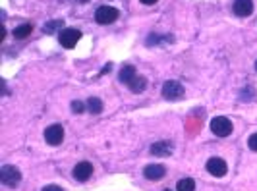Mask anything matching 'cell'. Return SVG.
<instances>
[{
    "label": "cell",
    "instance_id": "obj_1",
    "mask_svg": "<svg viewBox=\"0 0 257 191\" xmlns=\"http://www.w3.org/2000/svg\"><path fill=\"white\" fill-rule=\"evenodd\" d=\"M0 181L4 185H8V187H16L22 181V174H20V170L16 166L6 164L0 168Z\"/></svg>",
    "mask_w": 257,
    "mask_h": 191
},
{
    "label": "cell",
    "instance_id": "obj_2",
    "mask_svg": "<svg viewBox=\"0 0 257 191\" xmlns=\"http://www.w3.org/2000/svg\"><path fill=\"white\" fill-rule=\"evenodd\" d=\"M211 131L217 135V137H228L232 133V124L228 118L224 116H217L211 120Z\"/></svg>",
    "mask_w": 257,
    "mask_h": 191
},
{
    "label": "cell",
    "instance_id": "obj_3",
    "mask_svg": "<svg viewBox=\"0 0 257 191\" xmlns=\"http://www.w3.org/2000/svg\"><path fill=\"white\" fill-rule=\"evenodd\" d=\"M163 97L168 99V101H178V99H182L184 97V87H182L180 81H174V79L167 81L163 85Z\"/></svg>",
    "mask_w": 257,
    "mask_h": 191
},
{
    "label": "cell",
    "instance_id": "obj_4",
    "mask_svg": "<svg viewBox=\"0 0 257 191\" xmlns=\"http://www.w3.org/2000/svg\"><path fill=\"white\" fill-rule=\"evenodd\" d=\"M95 20H97L101 26L114 24L116 20H118V10L112 8V6H101V8H97V12H95Z\"/></svg>",
    "mask_w": 257,
    "mask_h": 191
},
{
    "label": "cell",
    "instance_id": "obj_5",
    "mask_svg": "<svg viewBox=\"0 0 257 191\" xmlns=\"http://www.w3.org/2000/svg\"><path fill=\"white\" fill-rule=\"evenodd\" d=\"M45 139L49 145L52 147H56V145H60L62 139H64V127L60 126V124H52L45 129Z\"/></svg>",
    "mask_w": 257,
    "mask_h": 191
},
{
    "label": "cell",
    "instance_id": "obj_6",
    "mask_svg": "<svg viewBox=\"0 0 257 191\" xmlns=\"http://www.w3.org/2000/svg\"><path fill=\"white\" fill-rule=\"evenodd\" d=\"M207 172L213 174V176H217V178H222V176L228 172V166H226V162H224L222 158L213 156V158L207 160Z\"/></svg>",
    "mask_w": 257,
    "mask_h": 191
},
{
    "label": "cell",
    "instance_id": "obj_7",
    "mask_svg": "<svg viewBox=\"0 0 257 191\" xmlns=\"http://www.w3.org/2000/svg\"><path fill=\"white\" fill-rule=\"evenodd\" d=\"M60 43H62V47H66V49H72V47H76L77 41L81 39V33L77 31V29H72V27H68V29H62L60 33Z\"/></svg>",
    "mask_w": 257,
    "mask_h": 191
},
{
    "label": "cell",
    "instance_id": "obj_8",
    "mask_svg": "<svg viewBox=\"0 0 257 191\" xmlns=\"http://www.w3.org/2000/svg\"><path fill=\"white\" fill-rule=\"evenodd\" d=\"M165 174H167V168L163 164H149V166H145V170H143V176L147 179H151V181L163 179Z\"/></svg>",
    "mask_w": 257,
    "mask_h": 191
},
{
    "label": "cell",
    "instance_id": "obj_9",
    "mask_svg": "<svg viewBox=\"0 0 257 191\" xmlns=\"http://www.w3.org/2000/svg\"><path fill=\"white\" fill-rule=\"evenodd\" d=\"M253 12V0H234V14L240 18H247Z\"/></svg>",
    "mask_w": 257,
    "mask_h": 191
},
{
    "label": "cell",
    "instance_id": "obj_10",
    "mask_svg": "<svg viewBox=\"0 0 257 191\" xmlns=\"http://www.w3.org/2000/svg\"><path fill=\"white\" fill-rule=\"evenodd\" d=\"M91 174H93L91 162H79V164H76V168H74V178H76L77 181H87V179L91 178Z\"/></svg>",
    "mask_w": 257,
    "mask_h": 191
},
{
    "label": "cell",
    "instance_id": "obj_11",
    "mask_svg": "<svg viewBox=\"0 0 257 191\" xmlns=\"http://www.w3.org/2000/svg\"><path fill=\"white\" fill-rule=\"evenodd\" d=\"M172 151H174V145L170 141H159V143H155L153 147H151V153L155 156H170Z\"/></svg>",
    "mask_w": 257,
    "mask_h": 191
},
{
    "label": "cell",
    "instance_id": "obj_12",
    "mask_svg": "<svg viewBox=\"0 0 257 191\" xmlns=\"http://www.w3.org/2000/svg\"><path fill=\"white\" fill-rule=\"evenodd\" d=\"M128 87L134 91V93H142V91H145V87H147V79L143 76H136L128 83Z\"/></svg>",
    "mask_w": 257,
    "mask_h": 191
},
{
    "label": "cell",
    "instance_id": "obj_13",
    "mask_svg": "<svg viewBox=\"0 0 257 191\" xmlns=\"http://www.w3.org/2000/svg\"><path fill=\"white\" fill-rule=\"evenodd\" d=\"M136 76H138V74H136V68H134V66H124V68L120 70V81L126 83V85H128Z\"/></svg>",
    "mask_w": 257,
    "mask_h": 191
},
{
    "label": "cell",
    "instance_id": "obj_14",
    "mask_svg": "<svg viewBox=\"0 0 257 191\" xmlns=\"http://www.w3.org/2000/svg\"><path fill=\"white\" fill-rule=\"evenodd\" d=\"M31 31H33V26H29V24H24V26L16 27L14 29V37L16 39H26L31 35Z\"/></svg>",
    "mask_w": 257,
    "mask_h": 191
},
{
    "label": "cell",
    "instance_id": "obj_15",
    "mask_svg": "<svg viewBox=\"0 0 257 191\" xmlns=\"http://www.w3.org/2000/svg\"><path fill=\"white\" fill-rule=\"evenodd\" d=\"M195 189V181L192 178H182L176 183V191H193Z\"/></svg>",
    "mask_w": 257,
    "mask_h": 191
},
{
    "label": "cell",
    "instance_id": "obj_16",
    "mask_svg": "<svg viewBox=\"0 0 257 191\" xmlns=\"http://www.w3.org/2000/svg\"><path fill=\"white\" fill-rule=\"evenodd\" d=\"M87 108H89V112H93V114H101L103 112V102L99 101L97 97H91L89 101H87Z\"/></svg>",
    "mask_w": 257,
    "mask_h": 191
},
{
    "label": "cell",
    "instance_id": "obj_17",
    "mask_svg": "<svg viewBox=\"0 0 257 191\" xmlns=\"http://www.w3.org/2000/svg\"><path fill=\"white\" fill-rule=\"evenodd\" d=\"M56 29H60V31L64 29V22H62V20H52L51 24H47V26L43 27L45 33H54Z\"/></svg>",
    "mask_w": 257,
    "mask_h": 191
},
{
    "label": "cell",
    "instance_id": "obj_18",
    "mask_svg": "<svg viewBox=\"0 0 257 191\" xmlns=\"http://www.w3.org/2000/svg\"><path fill=\"white\" fill-rule=\"evenodd\" d=\"M83 108H85V104H83L81 101H74V102H72V110H74L76 114H81V112H83Z\"/></svg>",
    "mask_w": 257,
    "mask_h": 191
},
{
    "label": "cell",
    "instance_id": "obj_19",
    "mask_svg": "<svg viewBox=\"0 0 257 191\" xmlns=\"http://www.w3.org/2000/svg\"><path fill=\"white\" fill-rule=\"evenodd\" d=\"M247 145H249V149H251V151H255V153H257V133H253V135L249 137Z\"/></svg>",
    "mask_w": 257,
    "mask_h": 191
},
{
    "label": "cell",
    "instance_id": "obj_20",
    "mask_svg": "<svg viewBox=\"0 0 257 191\" xmlns=\"http://www.w3.org/2000/svg\"><path fill=\"white\" fill-rule=\"evenodd\" d=\"M43 191H64V189L58 187V185H47V187H43Z\"/></svg>",
    "mask_w": 257,
    "mask_h": 191
},
{
    "label": "cell",
    "instance_id": "obj_21",
    "mask_svg": "<svg viewBox=\"0 0 257 191\" xmlns=\"http://www.w3.org/2000/svg\"><path fill=\"white\" fill-rule=\"evenodd\" d=\"M155 2H157V0H142V4H147V6H151Z\"/></svg>",
    "mask_w": 257,
    "mask_h": 191
},
{
    "label": "cell",
    "instance_id": "obj_22",
    "mask_svg": "<svg viewBox=\"0 0 257 191\" xmlns=\"http://www.w3.org/2000/svg\"><path fill=\"white\" fill-rule=\"evenodd\" d=\"M255 70H257V62H255Z\"/></svg>",
    "mask_w": 257,
    "mask_h": 191
},
{
    "label": "cell",
    "instance_id": "obj_23",
    "mask_svg": "<svg viewBox=\"0 0 257 191\" xmlns=\"http://www.w3.org/2000/svg\"><path fill=\"white\" fill-rule=\"evenodd\" d=\"M165 191H170V189H165Z\"/></svg>",
    "mask_w": 257,
    "mask_h": 191
}]
</instances>
